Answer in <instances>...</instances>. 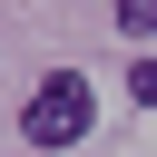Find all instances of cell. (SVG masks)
Wrapping results in <instances>:
<instances>
[{
	"mask_svg": "<svg viewBox=\"0 0 157 157\" xmlns=\"http://www.w3.org/2000/svg\"><path fill=\"white\" fill-rule=\"evenodd\" d=\"M20 137H29V147H78V137H88V78H78V69L39 78L29 108H20Z\"/></svg>",
	"mask_w": 157,
	"mask_h": 157,
	"instance_id": "6da1fadb",
	"label": "cell"
},
{
	"mask_svg": "<svg viewBox=\"0 0 157 157\" xmlns=\"http://www.w3.org/2000/svg\"><path fill=\"white\" fill-rule=\"evenodd\" d=\"M118 29L128 39H157V0H118Z\"/></svg>",
	"mask_w": 157,
	"mask_h": 157,
	"instance_id": "7a4b0ae2",
	"label": "cell"
},
{
	"mask_svg": "<svg viewBox=\"0 0 157 157\" xmlns=\"http://www.w3.org/2000/svg\"><path fill=\"white\" fill-rule=\"evenodd\" d=\"M128 98H137V108H157V59H137V69H128Z\"/></svg>",
	"mask_w": 157,
	"mask_h": 157,
	"instance_id": "3957f363",
	"label": "cell"
}]
</instances>
